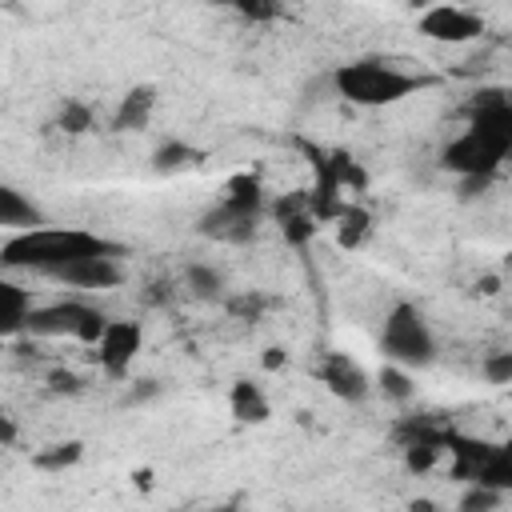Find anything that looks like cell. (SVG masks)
Here are the masks:
<instances>
[{
    "label": "cell",
    "instance_id": "6da1fadb",
    "mask_svg": "<svg viewBox=\"0 0 512 512\" xmlns=\"http://www.w3.org/2000/svg\"><path fill=\"white\" fill-rule=\"evenodd\" d=\"M488 100H476V112L468 128L444 148V168H452L464 180H488L500 160L512 148V104L504 92H484Z\"/></svg>",
    "mask_w": 512,
    "mask_h": 512
},
{
    "label": "cell",
    "instance_id": "7a4b0ae2",
    "mask_svg": "<svg viewBox=\"0 0 512 512\" xmlns=\"http://www.w3.org/2000/svg\"><path fill=\"white\" fill-rule=\"evenodd\" d=\"M92 252H116L120 256V244H112V240H104L96 232H84V228L36 224V228L12 232L0 244V268H20V272L52 276L60 264H68L76 256H92Z\"/></svg>",
    "mask_w": 512,
    "mask_h": 512
},
{
    "label": "cell",
    "instance_id": "3957f363",
    "mask_svg": "<svg viewBox=\"0 0 512 512\" xmlns=\"http://www.w3.org/2000/svg\"><path fill=\"white\" fill-rule=\"evenodd\" d=\"M424 84H428V76L404 72L400 64L380 60V56H364V60L340 64V68L332 72V88H336V96H344L348 104H360V108H384V104H396V100L412 96V92L424 88Z\"/></svg>",
    "mask_w": 512,
    "mask_h": 512
},
{
    "label": "cell",
    "instance_id": "277c9868",
    "mask_svg": "<svg viewBox=\"0 0 512 512\" xmlns=\"http://www.w3.org/2000/svg\"><path fill=\"white\" fill-rule=\"evenodd\" d=\"M264 216V188L256 176H236L216 208L200 216V232L220 244H248Z\"/></svg>",
    "mask_w": 512,
    "mask_h": 512
},
{
    "label": "cell",
    "instance_id": "5b68a950",
    "mask_svg": "<svg viewBox=\"0 0 512 512\" xmlns=\"http://www.w3.org/2000/svg\"><path fill=\"white\" fill-rule=\"evenodd\" d=\"M380 352L388 364L396 368H428L436 360V336L424 320V312L408 300H400L388 316H384V328H380Z\"/></svg>",
    "mask_w": 512,
    "mask_h": 512
},
{
    "label": "cell",
    "instance_id": "8992f818",
    "mask_svg": "<svg viewBox=\"0 0 512 512\" xmlns=\"http://www.w3.org/2000/svg\"><path fill=\"white\" fill-rule=\"evenodd\" d=\"M104 324H108V316L88 300H56V304H44V308H28V316H24V332L40 336V340L68 336V340H80V344H96Z\"/></svg>",
    "mask_w": 512,
    "mask_h": 512
},
{
    "label": "cell",
    "instance_id": "52a82bcc",
    "mask_svg": "<svg viewBox=\"0 0 512 512\" xmlns=\"http://www.w3.org/2000/svg\"><path fill=\"white\" fill-rule=\"evenodd\" d=\"M420 32L440 44H468L484 32V20L468 4H428L420 16Z\"/></svg>",
    "mask_w": 512,
    "mask_h": 512
},
{
    "label": "cell",
    "instance_id": "ba28073f",
    "mask_svg": "<svg viewBox=\"0 0 512 512\" xmlns=\"http://www.w3.org/2000/svg\"><path fill=\"white\" fill-rule=\"evenodd\" d=\"M140 344H144V332L136 320H108L92 348H96V360L104 364L108 376H124L128 364L136 360Z\"/></svg>",
    "mask_w": 512,
    "mask_h": 512
},
{
    "label": "cell",
    "instance_id": "9c48e42d",
    "mask_svg": "<svg viewBox=\"0 0 512 512\" xmlns=\"http://www.w3.org/2000/svg\"><path fill=\"white\" fill-rule=\"evenodd\" d=\"M52 280L72 284V288H116L120 264H116V252H92V256H76V260L60 264L52 272Z\"/></svg>",
    "mask_w": 512,
    "mask_h": 512
},
{
    "label": "cell",
    "instance_id": "30bf717a",
    "mask_svg": "<svg viewBox=\"0 0 512 512\" xmlns=\"http://www.w3.org/2000/svg\"><path fill=\"white\" fill-rule=\"evenodd\" d=\"M320 380H324L336 396H344V400H364V396H368V376H364V368L352 364V360L340 356V352H332V356L324 360Z\"/></svg>",
    "mask_w": 512,
    "mask_h": 512
},
{
    "label": "cell",
    "instance_id": "8fae6325",
    "mask_svg": "<svg viewBox=\"0 0 512 512\" xmlns=\"http://www.w3.org/2000/svg\"><path fill=\"white\" fill-rule=\"evenodd\" d=\"M36 224H44V212L24 192L0 184V228L4 232H24V228H36Z\"/></svg>",
    "mask_w": 512,
    "mask_h": 512
},
{
    "label": "cell",
    "instance_id": "7c38bea8",
    "mask_svg": "<svg viewBox=\"0 0 512 512\" xmlns=\"http://www.w3.org/2000/svg\"><path fill=\"white\" fill-rule=\"evenodd\" d=\"M28 308H32L28 292H24L20 284H12V280H0V336H16V332H24V316H28Z\"/></svg>",
    "mask_w": 512,
    "mask_h": 512
},
{
    "label": "cell",
    "instance_id": "4fadbf2b",
    "mask_svg": "<svg viewBox=\"0 0 512 512\" xmlns=\"http://www.w3.org/2000/svg\"><path fill=\"white\" fill-rule=\"evenodd\" d=\"M152 108H156V92L144 84V88H132L124 100H120V108H116V128H132V132H140L148 120H152Z\"/></svg>",
    "mask_w": 512,
    "mask_h": 512
},
{
    "label": "cell",
    "instance_id": "5bb4252c",
    "mask_svg": "<svg viewBox=\"0 0 512 512\" xmlns=\"http://www.w3.org/2000/svg\"><path fill=\"white\" fill-rule=\"evenodd\" d=\"M228 404H232V416L244 420V424L268 420V400H264V392L252 380H236L232 392H228Z\"/></svg>",
    "mask_w": 512,
    "mask_h": 512
},
{
    "label": "cell",
    "instance_id": "9a60e30c",
    "mask_svg": "<svg viewBox=\"0 0 512 512\" xmlns=\"http://www.w3.org/2000/svg\"><path fill=\"white\" fill-rule=\"evenodd\" d=\"M184 280H188L192 296H200V300H212V296H220V288H224L220 272H216V268H208V264H192V268L184 272Z\"/></svg>",
    "mask_w": 512,
    "mask_h": 512
},
{
    "label": "cell",
    "instance_id": "2e32d148",
    "mask_svg": "<svg viewBox=\"0 0 512 512\" xmlns=\"http://www.w3.org/2000/svg\"><path fill=\"white\" fill-rule=\"evenodd\" d=\"M500 500H504L500 488H492V484H468V492L460 496V512H492Z\"/></svg>",
    "mask_w": 512,
    "mask_h": 512
},
{
    "label": "cell",
    "instance_id": "e0dca14e",
    "mask_svg": "<svg viewBox=\"0 0 512 512\" xmlns=\"http://www.w3.org/2000/svg\"><path fill=\"white\" fill-rule=\"evenodd\" d=\"M184 164H196V152H192L188 144L168 140V144L156 148V168H160V172H172V168H184Z\"/></svg>",
    "mask_w": 512,
    "mask_h": 512
},
{
    "label": "cell",
    "instance_id": "ac0fdd59",
    "mask_svg": "<svg viewBox=\"0 0 512 512\" xmlns=\"http://www.w3.org/2000/svg\"><path fill=\"white\" fill-rule=\"evenodd\" d=\"M380 384H384V392H388V396H396V400H408V396H412V384H408V368H396V364H388V368L380 372Z\"/></svg>",
    "mask_w": 512,
    "mask_h": 512
},
{
    "label": "cell",
    "instance_id": "d6986e66",
    "mask_svg": "<svg viewBox=\"0 0 512 512\" xmlns=\"http://www.w3.org/2000/svg\"><path fill=\"white\" fill-rule=\"evenodd\" d=\"M484 376H488L492 384H508V380H512V352H492V356L484 360Z\"/></svg>",
    "mask_w": 512,
    "mask_h": 512
},
{
    "label": "cell",
    "instance_id": "ffe728a7",
    "mask_svg": "<svg viewBox=\"0 0 512 512\" xmlns=\"http://www.w3.org/2000/svg\"><path fill=\"white\" fill-rule=\"evenodd\" d=\"M216 4H224V8H236L240 16H252V20H264V16H272V0H216Z\"/></svg>",
    "mask_w": 512,
    "mask_h": 512
},
{
    "label": "cell",
    "instance_id": "44dd1931",
    "mask_svg": "<svg viewBox=\"0 0 512 512\" xmlns=\"http://www.w3.org/2000/svg\"><path fill=\"white\" fill-rule=\"evenodd\" d=\"M364 224H368V216L364 212H344V228H340V244H356L360 236H364Z\"/></svg>",
    "mask_w": 512,
    "mask_h": 512
},
{
    "label": "cell",
    "instance_id": "7402d4cb",
    "mask_svg": "<svg viewBox=\"0 0 512 512\" xmlns=\"http://www.w3.org/2000/svg\"><path fill=\"white\" fill-rule=\"evenodd\" d=\"M60 124H64L68 132H84V128H88V112H84L80 104H68V108L60 112Z\"/></svg>",
    "mask_w": 512,
    "mask_h": 512
},
{
    "label": "cell",
    "instance_id": "603a6c76",
    "mask_svg": "<svg viewBox=\"0 0 512 512\" xmlns=\"http://www.w3.org/2000/svg\"><path fill=\"white\" fill-rule=\"evenodd\" d=\"M80 456V448L76 444H64V452H52V456H40V464H48V468H56V464H68V460H76Z\"/></svg>",
    "mask_w": 512,
    "mask_h": 512
},
{
    "label": "cell",
    "instance_id": "cb8c5ba5",
    "mask_svg": "<svg viewBox=\"0 0 512 512\" xmlns=\"http://www.w3.org/2000/svg\"><path fill=\"white\" fill-rule=\"evenodd\" d=\"M0 440H12V424L8 420H0Z\"/></svg>",
    "mask_w": 512,
    "mask_h": 512
},
{
    "label": "cell",
    "instance_id": "d4e9b609",
    "mask_svg": "<svg viewBox=\"0 0 512 512\" xmlns=\"http://www.w3.org/2000/svg\"><path fill=\"white\" fill-rule=\"evenodd\" d=\"M420 4H472V0H420Z\"/></svg>",
    "mask_w": 512,
    "mask_h": 512
}]
</instances>
